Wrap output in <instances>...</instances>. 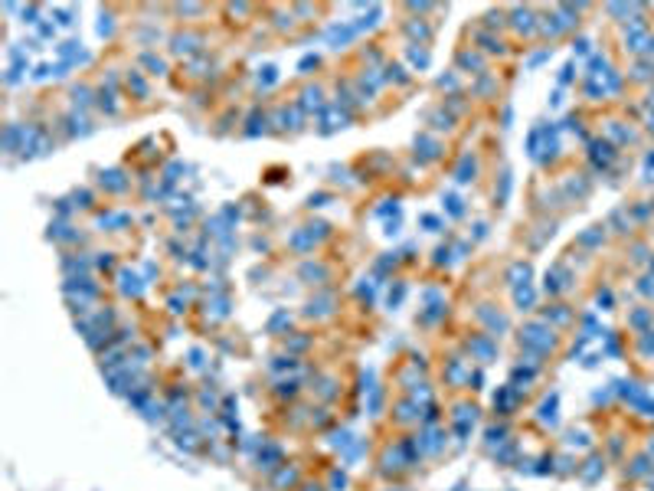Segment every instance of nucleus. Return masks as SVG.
I'll use <instances>...</instances> for the list:
<instances>
[{
	"label": "nucleus",
	"instance_id": "c9c22d12",
	"mask_svg": "<svg viewBox=\"0 0 654 491\" xmlns=\"http://www.w3.org/2000/svg\"><path fill=\"white\" fill-rule=\"evenodd\" d=\"M406 30L412 33V37H422V40L428 37V30H425V26H422V23H409V26H406Z\"/></svg>",
	"mask_w": 654,
	"mask_h": 491
},
{
	"label": "nucleus",
	"instance_id": "39448f33",
	"mask_svg": "<svg viewBox=\"0 0 654 491\" xmlns=\"http://www.w3.org/2000/svg\"><path fill=\"white\" fill-rule=\"evenodd\" d=\"M121 292L131 295V298H138V295L144 292V285H141V279L134 272H121Z\"/></svg>",
	"mask_w": 654,
	"mask_h": 491
},
{
	"label": "nucleus",
	"instance_id": "72a5a7b5",
	"mask_svg": "<svg viewBox=\"0 0 654 491\" xmlns=\"http://www.w3.org/2000/svg\"><path fill=\"white\" fill-rule=\"evenodd\" d=\"M144 62H147L151 69H154V72H164V62H160L157 56H151V52H144Z\"/></svg>",
	"mask_w": 654,
	"mask_h": 491
},
{
	"label": "nucleus",
	"instance_id": "ddd939ff",
	"mask_svg": "<svg viewBox=\"0 0 654 491\" xmlns=\"http://www.w3.org/2000/svg\"><path fill=\"white\" fill-rule=\"evenodd\" d=\"M507 279H510V282H514V285H520V282L527 285V279H530V265H520V262H517V265H510V272H507Z\"/></svg>",
	"mask_w": 654,
	"mask_h": 491
},
{
	"label": "nucleus",
	"instance_id": "ea45409f",
	"mask_svg": "<svg viewBox=\"0 0 654 491\" xmlns=\"http://www.w3.org/2000/svg\"><path fill=\"white\" fill-rule=\"evenodd\" d=\"M422 226H428V229H438V226H442V223H438L435 216H422Z\"/></svg>",
	"mask_w": 654,
	"mask_h": 491
},
{
	"label": "nucleus",
	"instance_id": "58836bf2",
	"mask_svg": "<svg viewBox=\"0 0 654 491\" xmlns=\"http://www.w3.org/2000/svg\"><path fill=\"white\" fill-rule=\"evenodd\" d=\"M380 403H383L380 390H373V396H370V409H373V413H376V409H380Z\"/></svg>",
	"mask_w": 654,
	"mask_h": 491
},
{
	"label": "nucleus",
	"instance_id": "4be33fe9",
	"mask_svg": "<svg viewBox=\"0 0 654 491\" xmlns=\"http://www.w3.org/2000/svg\"><path fill=\"white\" fill-rule=\"evenodd\" d=\"M275 393H278V396H294V393H298V383L285 380V383H278V387H275Z\"/></svg>",
	"mask_w": 654,
	"mask_h": 491
},
{
	"label": "nucleus",
	"instance_id": "5701e85b",
	"mask_svg": "<svg viewBox=\"0 0 654 491\" xmlns=\"http://www.w3.org/2000/svg\"><path fill=\"white\" fill-rule=\"evenodd\" d=\"M445 203H449V213H452V216H461V213H464V207H461V200H458V196H452V193H449V196H445Z\"/></svg>",
	"mask_w": 654,
	"mask_h": 491
},
{
	"label": "nucleus",
	"instance_id": "6e6552de",
	"mask_svg": "<svg viewBox=\"0 0 654 491\" xmlns=\"http://www.w3.org/2000/svg\"><path fill=\"white\" fill-rule=\"evenodd\" d=\"M311 246H314V236H311V229H301V233L291 236V249H298V252H308Z\"/></svg>",
	"mask_w": 654,
	"mask_h": 491
},
{
	"label": "nucleus",
	"instance_id": "20e7f679",
	"mask_svg": "<svg viewBox=\"0 0 654 491\" xmlns=\"http://www.w3.org/2000/svg\"><path fill=\"white\" fill-rule=\"evenodd\" d=\"M301 279L321 285V282L327 279V269H324V265H314V262H304V265H301Z\"/></svg>",
	"mask_w": 654,
	"mask_h": 491
},
{
	"label": "nucleus",
	"instance_id": "473e14b6",
	"mask_svg": "<svg viewBox=\"0 0 654 491\" xmlns=\"http://www.w3.org/2000/svg\"><path fill=\"white\" fill-rule=\"evenodd\" d=\"M409 59L416 62V66H425V62H428V56H425L422 49H409Z\"/></svg>",
	"mask_w": 654,
	"mask_h": 491
},
{
	"label": "nucleus",
	"instance_id": "f3484780",
	"mask_svg": "<svg viewBox=\"0 0 654 491\" xmlns=\"http://www.w3.org/2000/svg\"><path fill=\"white\" fill-rule=\"evenodd\" d=\"M193 43H200L196 37H174V52H190V49H196Z\"/></svg>",
	"mask_w": 654,
	"mask_h": 491
},
{
	"label": "nucleus",
	"instance_id": "a211bd4d",
	"mask_svg": "<svg viewBox=\"0 0 654 491\" xmlns=\"http://www.w3.org/2000/svg\"><path fill=\"white\" fill-rule=\"evenodd\" d=\"M504 435H507L504 426H491V429L484 432V439H488V445H500V442H504Z\"/></svg>",
	"mask_w": 654,
	"mask_h": 491
},
{
	"label": "nucleus",
	"instance_id": "bb28decb",
	"mask_svg": "<svg viewBox=\"0 0 654 491\" xmlns=\"http://www.w3.org/2000/svg\"><path fill=\"white\" fill-rule=\"evenodd\" d=\"M402 298H406V285H396V288L389 292V308H393V305H399Z\"/></svg>",
	"mask_w": 654,
	"mask_h": 491
},
{
	"label": "nucleus",
	"instance_id": "dca6fc26",
	"mask_svg": "<svg viewBox=\"0 0 654 491\" xmlns=\"http://www.w3.org/2000/svg\"><path fill=\"white\" fill-rule=\"evenodd\" d=\"M416 148H425V151H422V157H425V160H432V157H438V144H435V141H428L425 135H422V138H419V141H416Z\"/></svg>",
	"mask_w": 654,
	"mask_h": 491
},
{
	"label": "nucleus",
	"instance_id": "f704fd0d",
	"mask_svg": "<svg viewBox=\"0 0 654 491\" xmlns=\"http://www.w3.org/2000/svg\"><path fill=\"white\" fill-rule=\"evenodd\" d=\"M92 203V193L88 190H76V207H88Z\"/></svg>",
	"mask_w": 654,
	"mask_h": 491
},
{
	"label": "nucleus",
	"instance_id": "a878e982",
	"mask_svg": "<svg viewBox=\"0 0 654 491\" xmlns=\"http://www.w3.org/2000/svg\"><path fill=\"white\" fill-rule=\"evenodd\" d=\"M366 285H357V295H360V298H366V301H373V295H376V288L370 285V279H363Z\"/></svg>",
	"mask_w": 654,
	"mask_h": 491
},
{
	"label": "nucleus",
	"instance_id": "aec40b11",
	"mask_svg": "<svg viewBox=\"0 0 654 491\" xmlns=\"http://www.w3.org/2000/svg\"><path fill=\"white\" fill-rule=\"evenodd\" d=\"M330 445H334V449H347V445H350V432H347V429L334 432V435H330Z\"/></svg>",
	"mask_w": 654,
	"mask_h": 491
},
{
	"label": "nucleus",
	"instance_id": "393cba45",
	"mask_svg": "<svg viewBox=\"0 0 654 491\" xmlns=\"http://www.w3.org/2000/svg\"><path fill=\"white\" fill-rule=\"evenodd\" d=\"M275 79H278V72H275L272 66H265V69H262V76H258V85H272Z\"/></svg>",
	"mask_w": 654,
	"mask_h": 491
},
{
	"label": "nucleus",
	"instance_id": "f8f14e48",
	"mask_svg": "<svg viewBox=\"0 0 654 491\" xmlns=\"http://www.w3.org/2000/svg\"><path fill=\"white\" fill-rule=\"evenodd\" d=\"M102 187H108V190H124L128 180H121V171H108V174H102Z\"/></svg>",
	"mask_w": 654,
	"mask_h": 491
},
{
	"label": "nucleus",
	"instance_id": "37998d69",
	"mask_svg": "<svg viewBox=\"0 0 654 491\" xmlns=\"http://www.w3.org/2000/svg\"><path fill=\"white\" fill-rule=\"evenodd\" d=\"M190 363H193V367H200V363H203V351H193L190 354Z\"/></svg>",
	"mask_w": 654,
	"mask_h": 491
},
{
	"label": "nucleus",
	"instance_id": "0eeeda50",
	"mask_svg": "<svg viewBox=\"0 0 654 491\" xmlns=\"http://www.w3.org/2000/svg\"><path fill=\"white\" fill-rule=\"evenodd\" d=\"M285 328H291V315L288 311H275V315L268 318V331L278 334V331H285Z\"/></svg>",
	"mask_w": 654,
	"mask_h": 491
},
{
	"label": "nucleus",
	"instance_id": "9b49d317",
	"mask_svg": "<svg viewBox=\"0 0 654 491\" xmlns=\"http://www.w3.org/2000/svg\"><path fill=\"white\" fill-rule=\"evenodd\" d=\"M396 413H399V423H412V419H419V413H422V409H419V403H399L396 406Z\"/></svg>",
	"mask_w": 654,
	"mask_h": 491
},
{
	"label": "nucleus",
	"instance_id": "f257e3e1",
	"mask_svg": "<svg viewBox=\"0 0 654 491\" xmlns=\"http://www.w3.org/2000/svg\"><path fill=\"white\" fill-rule=\"evenodd\" d=\"M330 311H334V295L324 292V295H317V298L308 301L304 315H308V318H324V315H330Z\"/></svg>",
	"mask_w": 654,
	"mask_h": 491
},
{
	"label": "nucleus",
	"instance_id": "c03bdc74",
	"mask_svg": "<svg viewBox=\"0 0 654 491\" xmlns=\"http://www.w3.org/2000/svg\"><path fill=\"white\" fill-rule=\"evenodd\" d=\"M304 491H321V488H314V485H308V488H304Z\"/></svg>",
	"mask_w": 654,
	"mask_h": 491
},
{
	"label": "nucleus",
	"instance_id": "4c0bfd02",
	"mask_svg": "<svg viewBox=\"0 0 654 491\" xmlns=\"http://www.w3.org/2000/svg\"><path fill=\"white\" fill-rule=\"evenodd\" d=\"M481 43H484V49H491V52H497V49H500V43H497L494 37H481Z\"/></svg>",
	"mask_w": 654,
	"mask_h": 491
},
{
	"label": "nucleus",
	"instance_id": "7ed1b4c3",
	"mask_svg": "<svg viewBox=\"0 0 654 491\" xmlns=\"http://www.w3.org/2000/svg\"><path fill=\"white\" fill-rule=\"evenodd\" d=\"M278 462H282V449L265 442V452H258V468H275Z\"/></svg>",
	"mask_w": 654,
	"mask_h": 491
},
{
	"label": "nucleus",
	"instance_id": "f03ea898",
	"mask_svg": "<svg viewBox=\"0 0 654 491\" xmlns=\"http://www.w3.org/2000/svg\"><path fill=\"white\" fill-rule=\"evenodd\" d=\"M468 347L481 357V360H494V354H497V347H494V341H491V337H471Z\"/></svg>",
	"mask_w": 654,
	"mask_h": 491
},
{
	"label": "nucleus",
	"instance_id": "2eb2a0df",
	"mask_svg": "<svg viewBox=\"0 0 654 491\" xmlns=\"http://www.w3.org/2000/svg\"><path fill=\"white\" fill-rule=\"evenodd\" d=\"M474 180V160L471 157H461V167H458V184H468Z\"/></svg>",
	"mask_w": 654,
	"mask_h": 491
},
{
	"label": "nucleus",
	"instance_id": "6ab92c4d",
	"mask_svg": "<svg viewBox=\"0 0 654 491\" xmlns=\"http://www.w3.org/2000/svg\"><path fill=\"white\" fill-rule=\"evenodd\" d=\"M294 481H298V471H294V468H282L278 478H275V485L285 488V485H294Z\"/></svg>",
	"mask_w": 654,
	"mask_h": 491
},
{
	"label": "nucleus",
	"instance_id": "423d86ee",
	"mask_svg": "<svg viewBox=\"0 0 654 491\" xmlns=\"http://www.w3.org/2000/svg\"><path fill=\"white\" fill-rule=\"evenodd\" d=\"M478 318H481V321H488V324H491V331H504V328H507V321L500 318L497 311H491L488 305H484V308H478Z\"/></svg>",
	"mask_w": 654,
	"mask_h": 491
},
{
	"label": "nucleus",
	"instance_id": "79ce46f5",
	"mask_svg": "<svg viewBox=\"0 0 654 491\" xmlns=\"http://www.w3.org/2000/svg\"><path fill=\"white\" fill-rule=\"evenodd\" d=\"M311 66H317V56H304L301 59V69H311Z\"/></svg>",
	"mask_w": 654,
	"mask_h": 491
},
{
	"label": "nucleus",
	"instance_id": "2f4dec72",
	"mask_svg": "<svg viewBox=\"0 0 654 491\" xmlns=\"http://www.w3.org/2000/svg\"><path fill=\"white\" fill-rule=\"evenodd\" d=\"M530 301H533V292H530V288L517 292V305H520V308H527V305H530Z\"/></svg>",
	"mask_w": 654,
	"mask_h": 491
},
{
	"label": "nucleus",
	"instance_id": "9d476101",
	"mask_svg": "<svg viewBox=\"0 0 654 491\" xmlns=\"http://www.w3.org/2000/svg\"><path fill=\"white\" fill-rule=\"evenodd\" d=\"M419 449H425V452H438V449H442V432H438V429H425V439L419 442Z\"/></svg>",
	"mask_w": 654,
	"mask_h": 491
},
{
	"label": "nucleus",
	"instance_id": "1a4fd4ad",
	"mask_svg": "<svg viewBox=\"0 0 654 491\" xmlns=\"http://www.w3.org/2000/svg\"><path fill=\"white\" fill-rule=\"evenodd\" d=\"M445 377H449L452 383H461V380H471V373H464V363L455 357V360L449 363V370H445Z\"/></svg>",
	"mask_w": 654,
	"mask_h": 491
},
{
	"label": "nucleus",
	"instance_id": "a19ab883",
	"mask_svg": "<svg viewBox=\"0 0 654 491\" xmlns=\"http://www.w3.org/2000/svg\"><path fill=\"white\" fill-rule=\"evenodd\" d=\"M170 311H174V315H180V311H183V301H180V298H170Z\"/></svg>",
	"mask_w": 654,
	"mask_h": 491
},
{
	"label": "nucleus",
	"instance_id": "7c9ffc66",
	"mask_svg": "<svg viewBox=\"0 0 654 491\" xmlns=\"http://www.w3.org/2000/svg\"><path fill=\"white\" fill-rule=\"evenodd\" d=\"M449 256H452L449 249H445V246H438V249H435V265H449Z\"/></svg>",
	"mask_w": 654,
	"mask_h": 491
},
{
	"label": "nucleus",
	"instance_id": "c756f323",
	"mask_svg": "<svg viewBox=\"0 0 654 491\" xmlns=\"http://www.w3.org/2000/svg\"><path fill=\"white\" fill-rule=\"evenodd\" d=\"M330 488H340V491L347 488V475H344V471H334V475H330Z\"/></svg>",
	"mask_w": 654,
	"mask_h": 491
},
{
	"label": "nucleus",
	"instance_id": "e433bc0d",
	"mask_svg": "<svg viewBox=\"0 0 654 491\" xmlns=\"http://www.w3.org/2000/svg\"><path fill=\"white\" fill-rule=\"evenodd\" d=\"M128 82L134 85V92H138V95H147V85H144V82H141V79H138V76H128Z\"/></svg>",
	"mask_w": 654,
	"mask_h": 491
},
{
	"label": "nucleus",
	"instance_id": "b1692460",
	"mask_svg": "<svg viewBox=\"0 0 654 491\" xmlns=\"http://www.w3.org/2000/svg\"><path fill=\"white\" fill-rule=\"evenodd\" d=\"M294 367H298V360H291V357H278L272 363V370H294Z\"/></svg>",
	"mask_w": 654,
	"mask_h": 491
},
{
	"label": "nucleus",
	"instance_id": "4468645a",
	"mask_svg": "<svg viewBox=\"0 0 654 491\" xmlns=\"http://www.w3.org/2000/svg\"><path fill=\"white\" fill-rule=\"evenodd\" d=\"M510 406H514V393H510V390H500V393H494V409H500V413H507Z\"/></svg>",
	"mask_w": 654,
	"mask_h": 491
},
{
	"label": "nucleus",
	"instance_id": "412c9836",
	"mask_svg": "<svg viewBox=\"0 0 654 491\" xmlns=\"http://www.w3.org/2000/svg\"><path fill=\"white\" fill-rule=\"evenodd\" d=\"M210 308H213V318H226L229 315V308H226V298H216V301H210ZM206 308V311H210Z\"/></svg>",
	"mask_w": 654,
	"mask_h": 491
},
{
	"label": "nucleus",
	"instance_id": "cd10ccee",
	"mask_svg": "<svg viewBox=\"0 0 654 491\" xmlns=\"http://www.w3.org/2000/svg\"><path fill=\"white\" fill-rule=\"evenodd\" d=\"M458 62H461V66H471V69H481V59H478V56H471V52H461Z\"/></svg>",
	"mask_w": 654,
	"mask_h": 491
},
{
	"label": "nucleus",
	"instance_id": "c85d7f7f",
	"mask_svg": "<svg viewBox=\"0 0 654 491\" xmlns=\"http://www.w3.org/2000/svg\"><path fill=\"white\" fill-rule=\"evenodd\" d=\"M327 200H330L327 193H311V196H308V207H311V210H314V207H324Z\"/></svg>",
	"mask_w": 654,
	"mask_h": 491
}]
</instances>
